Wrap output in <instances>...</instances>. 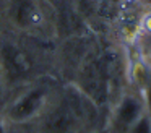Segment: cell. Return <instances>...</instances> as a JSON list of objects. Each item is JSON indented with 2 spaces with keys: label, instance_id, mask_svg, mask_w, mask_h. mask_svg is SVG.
<instances>
[{
  "label": "cell",
  "instance_id": "cell-2",
  "mask_svg": "<svg viewBox=\"0 0 151 133\" xmlns=\"http://www.w3.org/2000/svg\"><path fill=\"white\" fill-rule=\"evenodd\" d=\"M52 91L46 84H36L17 96L5 109L4 119L10 123H26L37 120L47 107Z\"/></svg>",
  "mask_w": 151,
  "mask_h": 133
},
{
  "label": "cell",
  "instance_id": "cell-6",
  "mask_svg": "<svg viewBox=\"0 0 151 133\" xmlns=\"http://www.w3.org/2000/svg\"><path fill=\"white\" fill-rule=\"evenodd\" d=\"M145 114V106L137 96L125 94L117 102L109 122L111 133H128L133 123Z\"/></svg>",
  "mask_w": 151,
  "mask_h": 133
},
{
  "label": "cell",
  "instance_id": "cell-5",
  "mask_svg": "<svg viewBox=\"0 0 151 133\" xmlns=\"http://www.w3.org/2000/svg\"><path fill=\"white\" fill-rule=\"evenodd\" d=\"M75 86L80 88L89 99H93L99 106L106 94V75L101 63L94 58L81 62V67L78 70V81Z\"/></svg>",
  "mask_w": 151,
  "mask_h": 133
},
{
  "label": "cell",
  "instance_id": "cell-3",
  "mask_svg": "<svg viewBox=\"0 0 151 133\" xmlns=\"http://www.w3.org/2000/svg\"><path fill=\"white\" fill-rule=\"evenodd\" d=\"M44 0H8V16L13 26L23 31H39L46 24Z\"/></svg>",
  "mask_w": 151,
  "mask_h": 133
},
{
  "label": "cell",
  "instance_id": "cell-7",
  "mask_svg": "<svg viewBox=\"0 0 151 133\" xmlns=\"http://www.w3.org/2000/svg\"><path fill=\"white\" fill-rule=\"evenodd\" d=\"M128 133H151V117H150V114L145 112L143 115L133 123V127L128 130Z\"/></svg>",
  "mask_w": 151,
  "mask_h": 133
},
{
  "label": "cell",
  "instance_id": "cell-4",
  "mask_svg": "<svg viewBox=\"0 0 151 133\" xmlns=\"http://www.w3.org/2000/svg\"><path fill=\"white\" fill-rule=\"evenodd\" d=\"M33 70V60L29 55L12 42H4L0 45V73L5 84L17 83L29 75Z\"/></svg>",
  "mask_w": 151,
  "mask_h": 133
},
{
  "label": "cell",
  "instance_id": "cell-1",
  "mask_svg": "<svg viewBox=\"0 0 151 133\" xmlns=\"http://www.w3.org/2000/svg\"><path fill=\"white\" fill-rule=\"evenodd\" d=\"M98 104L75 84L52 93L41 114V133H98Z\"/></svg>",
  "mask_w": 151,
  "mask_h": 133
},
{
  "label": "cell",
  "instance_id": "cell-10",
  "mask_svg": "<svg viewBox=\"0 0 151 133\" xmlns=\"http://www.w3.org/2000/svg\"><path fill=\"white\" fill-rule=\"evenodd\" d=\"M98 133H111V132H109V130H107V132H98Z\"/></svg>",
  "mask_w": 151,
  "mask_h": 133
},
{
  "label": "cell",
  "instance_id": "cell-8",
  "mask_svg": "<svg viewBox=\"0 0 151 133\" xmlns=\"http://www.w3.org/2000/svg\"><path fill=\"white\" fill-rule=\"evenodd\" d=\"M7 130V120L4 119V115H0V133H5Z\"/></svg>",
  "mask_w": 151,
  "mask_h": 133
},
{
  "label": "cell",
  "instance_id": "cell-9",
  "mask_svg": "<svg viewBox=\"0 0 151 133\" xmlns=\"http://www.w3.org/2000/svg\"><path fill=\"white\" fill-rule=\"evenodd\" d=\"M5 81H4V76H2V73H0V101H2V96H4V91H5Z\"/></svg>",
  "mask_w": 151,
  "mask_h": 133
}]
</instances>
